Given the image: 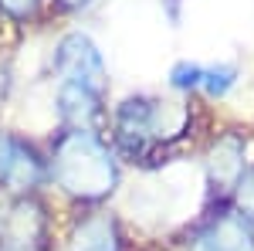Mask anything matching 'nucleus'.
Segmentation results:
<instances>
[{
	"label": "nucleus",
	"instance_id": "nucleus-5",
	"mask_svg": "<svg viewBox=\"0 0 254 251\" xmlns=\"http://www.w3.org/2000/svg\"><path fill=\"white\" fill-rule=\"evenodd\" d=\"M241 143L237 139H224V143H217L214 150V163L220 160V170H214L217 180H241L244 173V160H241Z\"/></svg>",
	"mask_w": 254,
	"mask_h": 251
},
{
	"label": "nucleus",
	"instance_id": "nucleus-7",
	"mask_svg": "<svg viewBox=\"0 0 254 251\" xmlns=\"http://www.w3.org/2000/svg\"><path fill=\"white\" fill-rule=\"evenodd\" d=\"M170 82H173V88H200L203 68L200 65H190V61H180L173 72H170Z\"/></svg>",
	"mask_w": 254,
	"mask_h": 251
},
{
	"label": "nucleus",
	"instance_id": "nucleus-6",
	"mask_svg": "<svg viewBox=\"0 0 254 251\" xmlns=\"http://www.w3.org/2000/svg\"><path fill=\"white\" fill-rule=\"evenodd\" d=\"M237 82V72L231 65H220V68H203V82H200V88H207V95H227L231 88H234Z\"/></svg>",
	"mask_w": 254,
	"mask_h": 251
},
{
	"label": "nucleus",
	"instance_id": "nucleus-10",
	"mask_svg": "<svg viewBox=\"0 0 254 251\" xmlns=\"http://www.w3.org/2000/svg\"><path fill=\"white\" fill-rule=\"evenodd\" d=\"M64 7H81V3H88V0H61Z\"/></svg>",
	"mask_w": 254,
	"mask_h": 251
},
{
	"label": "nucleus",
	"instance_id": "nucleus-4",
	"mask_svg": "<svg viewBox=\"0 0 254 251\" xmlns=\"http://www.w3.org/2000/svg\"><path fill=\"white\" fill-rule=\"evenodd\" d=\"M71 251H119L116 224L109 217H88V221H81L75 238H71Z\"/></svg>",
	"mask_w": 254,
	"mask_h": 251
},
{
	"label": "nucleus",
	"instance_id": "nucleus-2",
	"mask_svg": "<svg viewBox=\"0 0 254 251\" xmlns=\"http://www.w3.org/2000/svg\"><path fill=\"white\" fill-rule=\"evenodd\" d=\"M55 68L61 75V88H58L61 116L71 119L78 129H85V122L102 105L105 61L98 55V48L92 44V38L68 34V38H61L58 51H55Z\"/></svg>",
	"mask_w": 254,
	"mask_h": 251
},
{
	"label": "nucleus",
	"instance_id": "nucleus-9",
	"mask_svg": "<svg viewBox=\"0 0 254 251\" xmlns=\"http://www.w3.org/2000/svg\"><path fill=\"white\" fill-rule=\"evenodd\" d=\"M0 7H3L10 17H27V14L38 7V0H0Z\"/></svg>",
	"mask_w": 254,
	"mask_h": 251
},
{
	"label": "nucleus",
	"instance_id": "nucleus-11",
	"mask_svg": "<svg viewBox=\"0 0 254 251\" xmlns=\"http://www.w3.org/2000/svg\"><path fill=\"white\" fill-rule=\"evenodd\" d=\"M0 251H14V248H0Z\"/></svg>",
	"mask_w": 254,
	"mask_h": 251
},
{
	"label": "nucleus",
	"instance_id": "nucleus-1",
	"mask_svg": "<svg viewBox=\"0 0 254 251\" xmlns=\"http://www.w3.org/2000/svg\"><path fill=\"white\" fill-rule=\"evenodd\" d=\"M51 176L58 187L78 200H98L112 193L119 180L116 156L92 129H71L55 143L51 153Z\"/></svg>",
	"mask_w": 254,
	"mask_h": 251
},
{
	"label": "nucleus",
	"instance_id": "nucleus-8",
	"mask_svg": "<svg viewBox=\"0 0 254 251\" xmlns=\"http://www.w3.org/2000/svg\"><path fill=\"white\" fill-rule=\"evenodd\" d=\"M237 207H241V217H248L254 221V167L251 170H244L241 180H237Z\"/></svg>",
	"mask_w": 254,
	"mask_h": 251
},
{
	"label": "nucleus",
	"instance_id": "nucleus-3",
	"mask_svg": "<svg viewBox=\"0 0 254 251\" xmlns=\"http://www.w3.org/2000/svg\"><path fill=\"white\" fill-rule=\"evenodd\" d=\"M190 251H254V234L241 214H224L196 238Z\"/></svg>",
	"mask_w": 254,
	"mask_h": 251
}]
</instances>
